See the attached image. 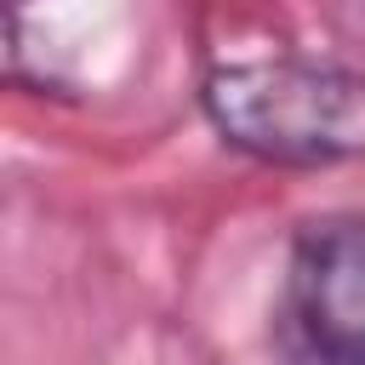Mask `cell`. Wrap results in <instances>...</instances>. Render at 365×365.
Wrapping results in <instances>:
<instances>
[{
	"instance_id": "obj_1",
	"label": "cell",
	"mask_w": 365,
	"mask_h": 365,
	"mask_svg": "<svg viewBox=\"0 0 365 365\" xmlns=\"http://www.w3.org/2000/svg\"><path fill=\"white\" fill-rule=\"evenodd\" d=\"M200 114L211 131L262 165L325 171L365 160V68L336 57H234L205 68Z\"/></svg>"
},
{
	"instance_id": "obj_2",
	"label": "cell",
	"mask_w": 365,
	"mask_h": 365,
	"mask_svg": "<svg viewBox=\"0 0 365 365\" xmlns=\"http://www.w3.org/2000/svg\"><path fill=\"white\" fill-rule=\"evenodd\" d=\"M279 331L297 365H365V211H319L291 234Z\"/></svg>"
},
{
	"instance_id": "obj_3",
	"label": "cell",
	"mask_w": 365,
	"mask_h": 365,
	"mask_svg": "<svg viewBox=\"0 0 365 365\" xmlns=\"http://www.w3.org/2000/svg\"><path fill=\"white\" fill-rule=\"evenodd\" d=\"M11 6H23V0H11Z\"/></svg>"
}]
</instances>
